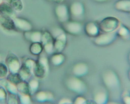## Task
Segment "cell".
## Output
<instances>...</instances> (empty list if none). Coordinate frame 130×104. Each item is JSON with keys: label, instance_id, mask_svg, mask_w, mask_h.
I'll use <instances>...</instances> for the list:
<instances>
[{"label": "cell", "instance_id": "obj_1", "mask_svg": "<svg viewBox=\"0 0 130 104\" xmlns=\"http://www.w3.org/2000/svg\"><path fill=\"white\" fill-rule=\"evenodd\" d=\"M120 22L117 18L108 17L103 19L99 25L100 29L104 33L113 32L120 26Z\"/></svg>", "mask_w": 130, "mask_h": 104}, {"label": "cell", "instance_id": "obj_2", "mask_svg": "<svg viewBox=\"0 0 130 104\" xmlns=\"http://www.w3.org/2000/svg\"><path fill=\"white\" fill-rule=\"evenodd\" d=\"M116 34L113 32L99 34L95 37V43L99 46L108 45L113 42L116 38Z\"/></svg>", "mask_w": 130, "mask_h": 104}, {"label": "cell", "instance_id": "obj_3", "mask_svg": "<svg viewBox=\"0 0 130 104\" xmlns=\"http://www.w3.org/2000/svg\"><path fill=\"white\" fill-rule=\"evenodd\" d=\"M6 63L10 70L13 72H15L19 69V64L16 57L14 54L10 52L6 59Z\"/></svg>", "mask_w": 130, "mask_h": 104}, {"label": "cell", "instance_id": "obj_4", "mask_svg": "<svg viewBox=\"0 0 130 104\" xmlns=\"http://www.w3.org/2000/svg\"><path fill=\"white\" fill-rule=\"evenodd\" d=\"M0 25L4 29L8 30H14L16 29L14 21L9 16L1 15Z\"/></svg>", "mask_w": 130, "mask_h": 104}, {"label": "cell", "instance_id": "obj_5", "mask_svg": "<svg viewBox=\"0 0 130 104\" xmlns=\"http://www.w3.org/2000/svg\"><path fill=\"white\" fill-rule=\"evenodd\" d=\"M85 31L89 36L95 37L99 34V26L93 22H89L86 25Z\"/></svg>", "mask_w": 130, "mask_h": 104}, {"label": "cell", "instance_id": "obj_6", "mask_svg": "<svg viewBox=\"0 0 130 104\" xmlns=\"http://www.w3.org/2000/svg\"><path fill=\"white\" fill-rule=\"evenodd\" d=\"M69 82V85L73 90L78 92H83L85 86L84 83L79 80L75 78L71 79Z\"/></svg>", "mask_w": 130, "mask_h": 104}, {"label": "cell", "instance_id": "obj_7", "mask_svg": "<svg viewBox=\"0 0 130 104\" xmlns=\"http://www.w3.org/2000/svg\"><path fill=\"white\" fill-rule=\"evenodd\" d=\"M130 0H119L116 2L115 7L116 9L120 11L129 12Z\"/></svg>", "mask_w": 130, "mask_h": 104}, {"label": "cell", "instance_id": "obj_8", "mask_svg": "<svg viewBox=\"0 0 130 104\" xmlns=\"http://www.w3.org/2000/svg\"><path fill=\"white\" fill-rule=\"evenodd\" d=\"M106 84L110 87L116 86L118 84V80L116 75L111 72L106 73L104 77Z\"/></svg>", "mask_w": 130, "mask_h": 104}, {"label": "cell", "instance_id": "obj_9", "mask_svg": "<svg viewBox=\"0 0 130 104\" xmlns=\"http://www.w3.org/2000/svg\"><path fill=\"white\" fill-rule=\"evenodd\" d=\"M14 10L7 3L3 2L0 4V14L10 17L13 15Z\"/></svg>", "mask_w": 130, "mask_h": 104}, {"label": "cell", "instance_id": "obj_10", "mask_svg": "<svg viewBox=\"0 0 130 104\" xmlns=\"http://www.w3.org/2000/svg\"><path fill=\"white\" fill-rule=\"evenodd\" d=\"M13 20L16 28L17 27L20 30L26 31L29 29L30 28L29 24L23 19L16 18Z\"/></svg>", "mask_w": 130, "mask_h": 104}, {"label": "cell", "instance_id": "obj_11", "mask_svg": "<svg viewBox=\"0 0 130 104\" xmlns=\"http://www.w3.org/2000/svg\"><path fill=\"white\" fill-rule=\"evenodd\" d=\"M43 65L41 62H38L35 63L33 69L35 76L41 77L44 75L45 69L44 65Z\"/></svg>", "mask_w": 130, "mask_h": 104}, {"label": "cell", "instance_id": "obj_12", "mask_svg": "<svg viewBox=\"0 0 130 104\" xmlns=\"http://www.w3.org/2000/svg\"><path fill=\"white\" fill-rule=\"evenodd\" d=\"M71 9L72 13L75 16H80L83 15L84 13L83 5L80 3H74Z\"/></svg>", "mask_w": 130, "mask_h": 104}, {"label": "cell", "instance_id": "obj_13", "mask_svg": "<svg viewBox=\"0 0 130 104\" xmlns=\"http://www.w3.org/2000/svg\"><path fill=\"white\" fill-rule=\"evenodd\" d=\"M14 10L20 11L23 8V4L21 0H6Z\"/></svg>", "mask_w": 130, "mask_h": 104}, {"label": "cell", "instance_id": "obj_14", "mask_svg": "<svg viewBox=\"0 0 130 104\" xmlns=\"http://www.w3.org/2000/svg\"><path fill=\"white\" fill-rule=\"evenodd\" d=\"M22 78L19 74L15 72L10 73L7 77V80L13 85H18L21 82Z\"/></svg>", "mask_w": 130, "mask_h": 104}, {"label": "cell", "instance_id": "obj_15", "mask_svg": "<svg viewBox=\"0 0 130 104\" xmlns=\"http://www.w3.org/2000/svg\"><path fill=\"white\" fill-rule=\"evenodd\" d=\"M74 72L77 75L81 76L85 74L87 72V66L83 63L76 65L74 68Z\"/></svg>", "mask_w": 130, "mask_h": 104}, {"label": "cell", "instance_id": "obj_16", "mask_svg": "<svg viewBox=\"0 0 130 104\" xmlns=\"http://www.w3.org/2000/svg\"><path fill=\"white\" fill-rule=\"evenodd\" d=\"M18 89L20 93L24 95H28L29 93V87L25 83H20L18 84Z\"/></svg>", "mask_w": 130, "mask_h": 104}, {"label": "cell", "instance_id": "obj_17", "mask_svg": "<svg viewBox=\"0 0 130 104\" xmlns=\"http://www.w3.org/2000/svg\"><path fill=\"white\" fill-rule=\"evenodd\" d=\"M68 27L69 31L75 34L79 33L81 30V25L78 23L73 22L71 23L69 25Z\"/></svg>", "mask_w": 130, "mask_h": 104}, {"label": "cell", "instance_id": "obj_18", "mask_svg": "<svg viewBox=\"0 0 130 104\" xmlns=\"http://www.w3.org/2000/svg\"><path fill=\"white\" fill-rule=\"evenodd\" d=\"M30 67L26 63L21 67L19 74L22 78L26 79L29 76L30 73Z\"/></svg>", "mask_w": 130, "mask_h": 104}, {"label": "cell", "instance_id": "obj_19", "mask_svg": "<svg viewBox=\"0 0 130 104\" xmlns=\"http://www.w3.org/2000/svg\"><path fill=\"white\" fill-rule=\"evenodd\" d=\"M117 34L120 36L125 39L128 38L129 35V31L127 27L124 26L120 27Z\"/></svg>", "mask_w": 130, "mask_h": 104}, {"label": "cell", "instance_id": "obj_20", "mask_svg": "<svg viewBox=\"0 0 130 104\" xmlns=\"http://www.w3.org/2000/svg\"><path fill=\"white\" fill-rule=\"evenodd\" d=\"M95 99L97 103H103L106 101V95L105 93L103 92H99L95 95Z\"/></svg>", "mask_w": 130, "mask_h": 104}, {"label": "cell", "instance_id": "obj_21", "mask_svg": "<svg viewBox=\"0 0 130 104\" xmlns=\"http://www.w3.org/2000/svg\"><path fill=\"white\" fill-rule=\"evenodd\" d=\"M8 69L4 64L0 63V77H3L7 75Z\"/></svg>", "mask_w": 130, "mask_h": 104}, {"label": "cell", "instance_id": "obj_22", "mask_svg": "<svg viewBox=\"0 0 130 104\" xmlns=\"http://www.w3.org/2000/svg\"><path fill=\"white\" fill-rule=\"evenodd\" d=\"M30 50L32 53L38 54L41 52V48L40 45L36 44L31 46Z\"/></svg>", "mask_w": 130, "mask_h": 104}, {"label": "cell", "instance_id": "obj_23", "mask_svg": "<svg viewBox=\"0 0 130 104\" xmlns=\"http://www.w3.org/2000/svg\"><path fill=\"white\" fill-rule=\"evenodd\" d=\"M59 7L57 10L58 15L60 17H64L67 13L66 9L63 6H60Z\"/></svg>", "mask_w": 130, "mask_h": 104}, {"label": "cell", "instance_id": "obj_24", "mask_svg": "<svg viewBox=\"0 0 130 104\" xmlns=\"http://www.w3.org/2000/svg\"><path fill=\"white\" fill-rule=\"evenodd\" d=\"M52 61L55 64L60 63L63 60V57L61 55H57L55 56L53 58Z\"/></svg>", "mask_w": 130, "mask_h": 104}, {"label": "cell", "instance_id": "obj_25", "mask_svg": "<svg viewBox=\"0 0 130 104\" xmlns=\"http://www.w3.org/2000/svg\"><path fill=\"white\" fill-rule=\"evenodd\" d=\"M6 94L4 89L1 88H0V102L4 101L6 97Z\"/></svg>", "mask_w": 130, "mask_h": 104}, {"label": "cell", "instance_id": "obj_26", "mask_svg": "<svg viewBox=\"0 0 130 104\" xmlns=\"http://www.w3.org/2000/svg\"><path fill=\"white\" fill-rule=\"evenodd\" d=\"M86 100L82 97H78L75 101V103L78 104H83L85 103Z\"/></svg>", "mask_w": 130, "mask_h": 104}, {"label": "cell", "instance_id": "obj_27", "mask_svg": "<svg viewBox=\"0 0 130 104\" xmlns=\"http://www.w3.org/2000/svg\"><path fill=\"white\" fill-rule=\"evenodd\" d=\"M45 95L44 93H41L38 94V98L40 100L44 99L45 98Z\"/></svg>", "mask_w": 130, "mask_h": 104}, {"label": "cell", "instance_id": "obj_28", "mask_svg": "<svg viewBox=\"0 0 130 104\" xmlns=\"http://www.w3.org/2000/svg\"><path fill=\"white\" fill-rule=\"evenodd\" d=\"M30 85L32 88H35L37 86V83L36 81H32L31 82Z\"/></svg>", "mask_w": 130, "mask_h": 104}, {"label": "cell", "instance_id": "obj_29", "mask_svg": "<svg viewBox=\"0 0 130 104\" xmlns=\"http://www.w3.org/2000/svg\"><path fill=\"white\" fill-rule=\"evenodd\" d=\"M124 100L126 103L128 104L130 102V98L128 96H126L124 97Z\"/></svg>", "mask_w": 130, "mask_h": 104}, {"label": "cell", "instance_id": "obj_30", "mask_svg": "<svg viewBox=\"0 0 130 104\" xmlns=\"http://www.w3.org/2000/svg\"><path fill=\"white\" fill-rule=\"evenodd\" d=\"M94 1L98 2H105L109 0H93Z\"/></svg>", "mask_w": 130, "mask_h": 104}, {"label": "cell", "instance_id": "obj_31", "mask_svg": "<svg viewBox=\"0 0 130 104\" xmlns=\"http://www.w3.org/2000/svg\"><path fill=\"white\" fill-rule=\"evenodd\" d=\"M3 0H0V4L3 2Z\"/></svg>", "mask_w": 130, "mask_h": 104}, {"label": "cell", "instance_id": "obj_32", "mask_svg": "<svg viewBox=\"0 0 130 104\" xmlns=\"http://www.w3.org/2000/svg\"><path fill=\"white\" fill-rule=\"evenodd\" d=\"M58 2H60L62 1V0H55Z\"/></svg>", "mask_w": 130, "mask_h": 104}]
</instances>
